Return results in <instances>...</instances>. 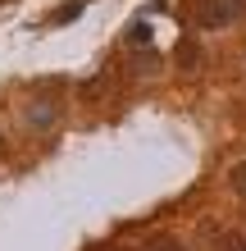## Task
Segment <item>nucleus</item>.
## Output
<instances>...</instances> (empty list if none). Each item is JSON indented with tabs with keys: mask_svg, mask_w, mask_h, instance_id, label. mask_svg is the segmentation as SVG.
Segmentation results:
<instances>
[{
	"mask_svg": "<svg viewBox=\"0 0 246 251\" xmlns=\"http://www.w3.org/2000/svg\"><path fill=\"white\" fill-rule=\"evenodd\" d=\"M233 187L246 197V165H237V169H233Z\"/></svg>",
	"mask_w": 246,
	"mask_h": 251,
	"instance_id": "f03ea898",
	"label": "nucleus"
},
{
	"mask_svg": "<svg viewBox=\"0 0 246 251\" xmlns=\"http://www.w3.org/2000/svg\"><path fill=\"white\" fill-rule=\"evenodd\" d=\"M246 5L242 0H201L196 5V23L201 27H228L233 19H242Z\"/></svg>",
	"mask_w": 246,
	"mask_h": 251,
	"instance_id": "f257e3e1",
	"label": "nucleus"
},
{
	"mask_svg": "<svg viewBox=\"0 0 246 251\" xmlns=\"http://www.w3.org/2000/svg\"><path fill=\"white\" fill-rule=\"evenodd\" d=\"M155 251H182L178 242H160V247H155Z\"/></svg>",
	"mask_w": 246,
	"mask_h": 251,
	"instance_id": "7ed1b4c3",
	"label": "nucleus"
}]
</instances>
